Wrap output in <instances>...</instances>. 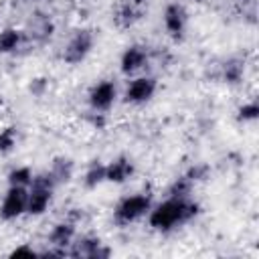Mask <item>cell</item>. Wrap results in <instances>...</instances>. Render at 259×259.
Instances as JSON below:
<instances>
[{
    "instance_id": "obj_1",
    "label": "cell",
    "mask_w": 259,
    "mask_h": 259,
    "mask_svg": "<svg viewBox=\"0 0 259 259\" xmlns=\"http://www.w3.org/2000/svg\"><path fill=\"white\" fill-rule=\"evenodd\" d=\"M196 210H198V206L192 204V202H186L184 196H172L170 200L162 202L160 206H156V208L152 210V214H150V225H152L154 229L166 231V229H172V227L178 225V223L188 221L190 217L196 214Z\"/></svg>"
},
{
    "instance_id": "obj_2",
    "label": "cell",
    "mask_w": 259,
    "mask_h": 259,
    "mask_svg": "<svg viewBox=\"0 0 259 259\" xmlns=\"http://www.w3.org/2000/svg\"><path fill=\"white\" fill-rule=\"evenodd\" d=\"M53 184H55L53 174L34 178L32 190L28 192V202H26V208H28L30 214H42L47 210L49 200H51V188H53Z\"/></svg>"
},
{
    "instance_id": "obj_3",
    "label": "cell",
    "mask_w": 259,
    "mask_h": 259,
    "mask_svg": "<svg viewBox=\"0 0 259 259\" xmlns=\"http://www.w3.org/2000/svg\"><path fill=\"white\" fill-rule=\"evenodd\" d=\"M150 208V196L146 194H136V196H127L119 202V206L115 208V221L119 225L132 223L138 217H142L146 210Z\"/></svg>"
},
{
    "instance_id": "obj_4",
    "label": "cell",
    "mask_w": 259,
    "mask_h": 259,
    "mask_svg": "<svg viewBox=\"0 0 259 259\" xmlns=\"http://www.w3.org/2000/svg\"><path fill=\"white\" fill-rule=\"evenodd\" d=\"M26 202H28V192L24 190V186H10L2 206H0V217L10 221L20 217L26 210Z\"/></svg>"
},
{
    "instance_id": "obj_5",
    "label": "cell",
    "mask_w": 259,
    "mask_h": 259,
    "mask_svg": "<svg viewBox=\"0 0 259 259\" xmlns=\"http://www.w3.org/2000/svg\"><path fill=\"white\" fill-rule=\"evenodd\" d=\"M91 45H93V34L89 30H79L67 45L63 59L67 63H81L87 57V53L91 51Z\"/></svg>"
},
{
    "instance_id": "obj_6",
    "label": "cell",
    "mask_w": 259,
    "mask_h": 259,
    "mask_svg": "<svg viewBox=\"0 0 259 259\" xmlns=\"http://www.w3.org/2000/svg\"><path fill=\"white\" fill-rule=\"evenodd\" d=\"M156 91V81L154 79H148V77H142V79H136L130 87H127V101L132 103H142L146 99H150Z\"/></svg>"
},
{
    "instance_id": "obj_7",
    "label": "cell",
    "mask_w": 259,
    "mask_h": 259,
    "mask_svg": "<svg viewBox=\"0 0 259 259\" xmlns=\"http://www.w3.org/2000/svg\"><path fill=\"white\" fill-rule=\"evenodd\" d=\"M113 97H115L113 83L111 81H103V83H99V85L93 87V91H91V105L95 109H107L111 105Z\"/></svg>"
},
{
    "instance_id": "obj_8",
    "label": "cell",
    "mask_w": 259,
    "mask_h": 259,
    "mask_svg": "<svg viewBox=\"0 0 259 259\" xmlns=\"http://www.w3.org/2000/svg\"><path fill=\"white\" fill-rule=\"evenodd\" d=\"M73 257H107L109 251L101 247L97 239H83L77 243V247L71 251Z\"/></svg>"
},
{
    "instance_id": "obj_9",
    "label": "cell",
    "mask_w": 259,
    "mask_h": 259,
    "mask_svg": "<svg viewBox=\"0 0 259 259\" xmlns=\"http://www.w3.org/2000/svg\"><path fill=\"white\" fill-rule=\"evenodd\" d=\"M146 63V51L142 47H130L121 57V71L134 73Z\"/></svg>"
},
{
    "instance_id": "obj_10",
    "label": "cell",
    "mask_w": 259,
    "mask_h": 259,
    "mask_svg": "<svg viewBox=\"0 0 259 259\" xmlns=\"http://www.w3.org/2000/svg\"><path fill=\"white\" fill-rule=\"evenodd\" d=\"M132 172H134V166L130 164V160L119 158V160L111 162L109 166H105V180H111V182H123L125 178H130Z\"/></svg>"
},
{
    "instance_id": "obj_11",
    "label": "cell",
    "mask_w": 259,
    "mask_h": 259,
    "mask_svg": "<svg viewBox=\"0 0 259 259\" xmlns=\"http://www.w3.org/2000/svg\"><path fill=\"white\" fill-rule=\"evenodd\" d=\"M184 20H186V16H184L182 6L170 4V6L166 8V12H164V22H166V28H168L172 34H180V32H182Z\"/></svg>"
},
{
    "instance_id": "obj_12",
    "label": "cell",
    "mask_w": 259,
    "mask_h": 259,
    "mask_svg": "<svg viewBox=\"0 0 259 259\" xmlns=\"http://www.w3.org/2000/svg\"><path fill=\"white\" fill-rule=\"evenodd\" d=\"M71 237H73V225H69V223L57 225L53 229V233H51V241L55 245H59V247H65L71 241Z\"/></svg>"
},
{
    "instance_id": "obj_13",
    "label": "cell",
    "mask_w": 259,
    "mask_h": 259,
    "mask_svg": "<svg viewBox=\"0 0 259 259\" xmlns=\"http://www.w3.org/2000/svg\"><path fill=\"white\" fill-rule=\"evenodd\" d=\"M20 42V32L14 28H6L4 32H0V51L2 53H10L18 47Z\"/></svg>"
},
{
    "instance_id": "obj_14",
    "label": "cell",
    "mask_w": 259,
    "mask_h": 259,
    "mask_svg": "<svg viewBox=\"0 0 259 259\" xmlns=\"http://www.w3.org/2000/svg\"><path fill=\"white\" fill-rule=\"evenodd\" d=\"M71 170H73V164H71L69 160H57L51 174H53L55 180H69Z\"/></svg>"
},
{
    "instance_id": "obj_15",
    "label": "cell",
    "mask_w": 259,
    "mask_h": 259,
    "mask_svg": "<svg viewBox=\"0 0 259 259\" xmlns=\"http://www.w3.org/2000/svg\"><path fill=\"white\" fill-rule=\"evenodd\" d=\"M10 184L12 186H26L28 182H32V174L28 168H16L10 172Z\"/></svg>"
},
{
    "instance_id": "obj_16",
    "label": "cell",
    "mask_w": 259,
    "mask_h": 259,
    "mask_svg": "<svg viewBox=\"0 0 259 259\" xmlns=\"http://www.w3.org/2000/svg\"><path fill=\"white\" fill-rule=\"evenodd\" d=\"M103 180H105V166H101V164H93V166L89 168L87 176H85L87 186H97V184L103 182Z\"/></svg>"
},
{
    "instance_id": "obj_17",
    "label": "cell",
    "mask_w": 259,
    "mask_h": 259,
    "mask_svg": "<svg viewBox=\"0 0 259 259\" xmlns=\"http://www.w3.org/2000/svg\"><path fill=\"white\" fill-rule=\"evenodd\" d=\"M14 142H16V136H14V130L12 127H6L4 132H0V152L12 150Z\"/></svg>"
},
{
    "instance_id": "obj_18",
    "label": "cell",
    "mask_w": 259,
    "mask_h": 259,
    "mask_svg": "<svg viewBox=\"0 0 259 259\" xmlns=\"http://www.w3.org/2000/svg\"><path fill=\"white\" fill-rule=\"evenodd\" d=\"M241 73H243V67L239 65V63H229L227 67H225V77H227V81H239L241 79Z\"/></svg>"
},
{
    "instance_id": "obj_19",
    "label": "cell",
    "mask_w": 259,
    "mask_h": 259,
    "mask_svg": "<svg viewBox=\"0 0 259 259\" xmlns=\"http://www.w3.org/2000/svg\"><path fill=\"white\" fill-rule=\"evenodd\" d=\"M257 113H259V107H257L255 101L249 103V105H243V107L239 109V117H241V119H255Z\"/></svg>"
},
{
    "instance_id": "obj_20",
    "label": "cell",
    "mask_w": 259,
    "mask_h": 259,
    "mask_svg": "<svg viewBox=\"0 0 259 259\" xmlns=\"http://www.w3.org/2000/svg\"><path fill=\"white\" fill-rule=\"evenodd\" d=\"M20 255L32 257V255H34V251H32V249H28V247H18V249H14V251H12V257H20Z\"/></svg>"
}]
</instances>
